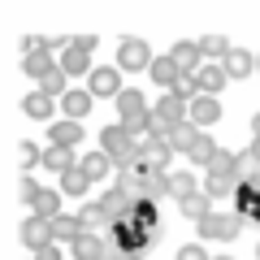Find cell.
<instances>
[{
	"label": "cell",
	"mask_w": 260,
	"mask_h": 260,
	"mask_svg": "<svg viewBox=\"0 0 260 260\" xmlns=\"http://www.w3.org/2000/svg\"><path fill=\"white\" fill-rule=\"evenodd\" d=\"M156 117H165L169 126H178V121H191V109H186L178 95H169V91H165V95L156 100Z\"/></svg>",
	"instance_id": "4fadbf2b"
},
{
	"label": "cell",
	"mask_w": 260,
	"mask_h": 260,
	"mask_svg": "<svg viewBox=\"0 0 260 260\" xmlns=\"http://www.w3.org/2000/svg\"><path fill=\"white\" fill-rule=\"evenodd\" d=\"M83 156H74L70 148H56V143H48V152H44V165L52 169V174H65V169H74Z\"/></svg>",
	"instance_id": "ac0fdd59"
},
{
	"label": "cell",
	"mask_w": 260,
	"mask_h": 260,
	"mask_svg": "<svg viewBox=\"0 0 260 260\" xmlns=\"http://www.w3.org/2000/svg\"><path fill=\"white\" fill-rule=\"evenodd\" d=\"M70 44H74V48H83V52H91V48H95V35H74Z\"/></svg>",
	"instance_id": "60d3db41"
},
{
	"label": "cell",
	"mask_w": 260,
	"mask_h": 260,
	"mask_svg": "<svg viewBox=\"0 0 260 260\" xmlns=\"http://www.w3.org/2000/svg\"><path fill=\"white\" fill-rule=\"evenodd\" d=\"M70 251H74V260H104L109 256V239H100L95 230H83L70 243Z\"/></svg>",
	"instance_id": "3957f363"
},
{
	"label": "cell",
	"mask_w": 260,
	"mask_h": 260,
	"mask_svg": "<svg viewBox=\"0 0 260 260\" xmlns=\"http://www.w3.org/2000/svg\"><path fill=\"white\" fill-rule=\"evenodd\" d=\"M78 234H83V221H78V217H52V239L56 243H74Z\"/></svg>",
	"instance_id": "484cf974"
},
{
	"label": "cell",
	"mask_w": 260,
	"mask_h": 260,
	"mask_svg": "<svg viewBox=\"0 0 260 260\" xmlns=\"http://www.w3.org/2000/svg\"><path fill=\"white\" fill-rule=\"evenodd\" d=\"M152 65V56H148V44L143 39H121V48H117V70L121 74H135V70H148Z\"/></svg>",
	"instance_id": "7a4b0ae2"
},
{
	"label": "cell",
	"mask_w": 260,
	"mask_h": 260,
	"mask_svg": "<svg viewBox=\"0 0 260 260\" xmlns=\"http://www.w3.org/2000/svg\"><path fill=\"white\" fill-rule=\"evenodd\" d=\"M251 178H260V160L251 156V152H234V182L247 186Z\"/></svg>",
	"instance_id": "44dd1931"
},
{
	"label": "cell",
	"mask_w": 260,
	"mask_h": 260,
	"mask_svg": "<svg viewBox=\"0 0 260 260\" xmlns=\"http://www.w3.org/2000/svg\"><path fill=\"white\" fill-rule=\"evenodd\" d=\"M204 195L208 200H234V195H239V182H234V174H208Z\"/></svg>",
	"instance_id": "5bb4252c"
},
{
	"label": "cell",
	"mask_w": 260,
	"mask_h": 260,
	"mask_svg": "<svg viewBox=\"0 0 260 260\" xmlns=\"http://www.w3.org/2000/svg\"><path fill=\"white\" fill-rule=\"evenodd\" d=\"M213 260H230V256H213Z\"/></svg>",
	"instance_id": "bcb514c9"
},
{
	"label": "cell",
	"mask_w": 260,
	"mask_h": 260,
	"mask_svg": "<svg viewBox=\"0 0 260 260\" xmlns=\"http://www.w3.org/2000/svg\"><path fill=\"white\" fill-rule=\"evenodd\" d=\"M22 70H26L30 78H39V83H44V78L52 74L56 65H52V56H48V52H26V61H22Z\"/></svg>",
	"instance_id": "4316f807"
},
{
	"label": "cell",
	"mask_w": 260,
	"mask_h": 260,
	"mask_svg": "<svg viewBox=\"0 0 260 260\" xmlns=\"http://www.w3.org/2000/svg\"><path fill=\"white\" fill-rule=\"evenodd\" d=\"M191 121H195V126H213V121H221V100H217V95H200V100H191Z\"/></svg>",
	"instance_id": "30bf717a"
},
{
	"label": "cell",
	"mask_w": 260,
	"mask_h": 260,
	"mask_svg": "<svg viewBox=\"0 0 260 260\" xmlns=\"http://www.w3.org/2000/svg\"><path fill=\"white\" fill-rule=\"evenodd\" d=\"M195 225H200V234H204V239L230 243V239H239V230H243V217H239V213H208L204 221H195Z\"/></svg>",
	"instance_id": "6da1fadb"
},
{
	"label": "cell",
	"mask_w": 260,
	"mask_h": 260,
	"mask_svg": "<svg viewBox=\"0 0 260 260\" xmlns=\"http://www.w3.org/2000/svg\"><path fill=\"white\" fill-rule=\"evenodd\" d=\"M87 186H91V178H87L83 165H74V169L61 174V195H87Z\"/></svg>",
	"instance_id": "7402d4cb"
},
{
	"label": "cell",
	"mask_w": 260,
	"mask_h": 260,
	"mask_svg": "<svg viewBox=\"0 0 260 260\" xmlns=\"http://www.w3.org/2000/svg\"><path fill=\"white\" fill-rule=\"evenodd\" d=\"M61 70L65 74H87V70H91V52H83V48L70 44V52L61 56Z\"/></svg>",
	"instance_id": "f1b7e54d"
},
{
	"label": "cell",
	"mask_w": 260,
	"mask_h": 260,
	"mask_svg": "<svg viewBox=\"0 0 260 260\" xmlns=\"http://www.w3.org/2000/svg\"><path fill=\"white\" fill-rule=\"evenodd\" d=\"M39 191H44V186H39V182H30V178H26V182L18 186V195L26 200V204H35V195H39Z\"/></svg>",
	"instance_id": "f35d334b"
},
{
	"label": "cell",
	"mask_w": 260,
	"mask_h": 260,
	"mask_svg": "<svg viewBox=\"0 0 260 260\" xmlns=\"http://www.w3.org/2000/svg\"><path fill=\"white\" fill-rule=\"evenodd\" d=\"M200 135H204V130L195 126V121H178V126L169 130V148H174V156H191V148H195Z\"/></svg>",
	"instance_id": "52a82bcc"
},
{
	"label": "cell",
	"mask_w": 260,
	"mask_h": 260,
	"mask_svg": "<svg viewBox=\"0 0 260 260\" xmlns=\"http://www.w3.org/2000/svg\"><path fill=\"white\" fill-rule=\"evenodd\" d=\"M256 260H260V243H256Z\"/></svg>",
	"instance_id": "f6af8a7d"
},
{
	"label": "cell",
	"mask_w": 260,
	"mask_h": 260,
	"mask_svg": "<svg viewBox=\"0 0 260 260\" xmlns=\"http://www.w3.org/2000/svg\"><path fill=\"white\" fill-rule=\"evenodd\" d=\"M139 195L156 204L160 195H169V174H165V169H148V178L139 182Z\"/></svg>",
	"instance_id": "2e32d148"
},
{
	"label": "cell",
	"mask_w": 260,
	"mask_h": 260,
	"mask_svg": "<svg viewBox=\"0 0 260 260\" xmlns=\"http://www.w3.org/2000/svg\"><path fill=\"white\" fill-rule=\"evenodd\" d=\"M256 70H260V56H256Z\"/></svg>",
	"instance_id": "7dc6e473"
},
{
	"label": "cell",
	"mask_w": 260,
	"mask_h": 260,
	"mask_svg": "<svg viewBox=\"0 0 260 260\" xmlns=\"http://www.w3.org/2000/svg\"><path fill=\"white\" fill-rule=\"evenodd\" d=\"M217 156V143L208 139V135H200V139H195V148H191V165H204L208 169V160Z\"/></svg>",
	"instance_id": "e575fe53"
},
{
	"label": "cell",
	"mask_w": 260,
	"mask_h": 260,
	"mask_svg": "<svg viewBox=\"0 0 260 260\" xmlns=\"http://www.w3.org/2000/svg\"><path fill=\"white\" fill-rule=\"evenodd\" d=\"M148 74H152V78H156V83H160V87H174V83H178V78H182V70H178V65H174V56H169V52H165V56H156V61H152V65H148Z\"/></svg>",
	"instance_id": "e0dca14e"
},
{
	"label": "cell",
	"mask_w": 260,
	"mask_h": 260,
	"mask_svg": "<svg viewBox=\"0 0 260 260\" xmlns=\"http://www.w3.org/2000/svg\"><path fill=\"white\" fill-rule=\"evenodd\" d=\"M221 70H225V78H247L251 70H256V56L243 52V48H230L225 61H221Z\"/></svg>",
	"instance_id": "8fae6325"
},
{
	"label": "cell",
	"mask_w": 260,
	"mask_h": 260,
	"mask_svg": "<svg viewBox=\"0 0 260 260\" xmlns=\"http://www.w3.org/2000/svg\"><path fill=\"white\" fill-rule=\"evenodd\" d=\"M22 113H26V117H35V121H52V95L30 91L26 100H22Z\"/></svg>",
	"instance_id": "d6986e66"
},
{
	"label": "cell",
	"mask_w": 260,
	"mask_h": 260,
	"mask_svg": "<svg viewBox=\"0 0 260 260\" xmlns=\"http://www.w3.org/2000/svg\"><path fill=\"white\" fill-rule=\"evenodd\" d=\"M195 78H200V91H204V95H217L225 87V70H221V65H200V74H195Z\"/></svg>",
	"instance_id": "cb8c5ba5"
},
{
	"label": "cell",
	"mask_w": 260,
	"mask_h": 260,
	"mask_svg": "<svg viewBox=\"0 0 260 260\" xmlns=\"http://www.w3.org/2000/svg\"><path fill=\"white\" fill-rule=\"evenodd\" d=\"M78 165H83V169H87V178L95 182V178H104V174L113 169V160H109V152H87V156L78 160Z\"/></svg>",
	"instance_id": "f546056e"
},
{
	"label": "cell",
	"mask_w": 260,
	"mask_h": 260,
	"mask_svg": "<svg viewBox=\"0 0 260 260\" xmlns=\"http://www.w3.org/2000/svg\"><path fill=\"white\" fill-rule=\"evenodd\" d=\"M178 260H213V256H208L204 247H191V243H186V247L178 251Z\"/></svg>",
	"instance_id": "ab89813d"
},
{
	"label": "cell",
	"mask_w": 260,
	"mask_h": 260,
	"mask_svg": "<svg viewBox=\"0 0 260 260\" xmlns=\"http://www.w3.org/2000/svg\"><path fill=\"white\" fill-rule=\"evenodd\" d=\"M169 56H174V65L182 70V74H200V39H178L174 48H169Z\"/></svg>",
	"instance_id": "8992f818"
},
{
	"label": "cell",
	"mask_w": 260,
	"mask_h": 260,
	"mask_svg": "<svg viewBox=\"0 0 260 260\" xmlns=\"http://www.w3.org/2000/svg\"><path fill=\"white\" fill-rule=\"evenodd\" d=\"M247 152H251V156L260 160V135H256V139H251V148H247Z\"/></svg>",
	"instance_id": "7bdbcfd3"
},
{
	"label": "cell",
	"mask_w": 260,
	"mask_h": 260,
	"mask_svg": "<svg viewBox=\"0 0 260 260\" xmlns=\"http://www.w3.org/2000/svg\"><path fill=\"white\" fill-rule=\"evenodd\" d=\"M139 152H143V160H148L152 169H165V165H169V156H174L169 139H143V143H139Z\"/></svg>",
	"instance_id": "9a60e30c"
},
{
	"label": "cell",
	"mask_w": 260,
	"mask_h": 260,
	"mask_svg": "<svg viewBox=\"0 0 260 260\" xmlns=\"http://www.w3.org/2000/svg\"><path fill=\"white\" fill-rule=\"evenodd\" d=\"M22 48H26V52H48V48H52V39H39V35H26V39H22Z\"/></svg>",
	"instance_id": "74e56055"
},
{
	"label": "cell",
	"mask_w": 260,
	"mask_h": 260,
	"mask_svg": "<svg viewBox=\"0 0 260 260\" xmlns=\"http://www.w3.org/2000/svg\"><path fill=\"white\" fill-rule=\"evenodd\" d=\"M130 148H135V139L126 135V126H121V121H117V126H104V130H100V152L121 156V152H130Z\"/></svg>",
	"instance_id": "ba28073f"
},
{
	"label": "cell",
	"mask_w": 260,
	"mask_h": 260,
	"mask_svg": "<svg viewBox=\"0 0 260 260\" xmlns=\"http://www.w3.org/2000/svg\"><path fill=\"white\" fill-rule=\"evenodd\" d=\"M22 243H26L30 251H44L52 247V221H44V217H30V221H22Z\"/></svg>",
	"instance_id": "277c9868"
},
{
	"label": "cell",
	"mask_w": 260,
	"mask_h": 260,
	"mask_svg": "<svg viewBox=\"0 0 260 260\" xmlns=\"http://www.w3.org/2000/svg\"><path fill=\"white\" fill-rule=\"evenodd\" d=\"M251 135H260V113H256V117H251Z\"/></svg>",
	"instance_id": "ee69618b"
},
{
	"label": "cell",
	"mask_w": 260,
	"mask_h": 260,
	"mask_svg": "<svg viewBox=\"0 0 260 260\" xmlns=\"http://www.w3.org/2000/svg\"><path fill=\"white\" fill-rule=\"evenodd\" d=\"M83 139V121H52V143L56 148H74V143Z\"/></svg>",
	"instance_id": "ffe728a7"
},
{
	"label": "cell",
	"mask_w": 260,
	"mask_h": 260,
	"mask_svg": "<svg viewBox=\"0 0 260 260\" xmlns=\"http://www.w3.org/2000/svg\"><path fill=\"white\" fill-rule=\"evenodd\" d=\"M35 260H61V251H56V243H52V247H44V251H35Z\"/></svg>",
	"instance_id": "b9f144b4"
},
{
	"label": "cell",
	"mask_w": 260,
	"mask_h": 260,
	"mask_svg": "<svg viewBox=\"0 0 260 260\" xmlns=\"http://www.w3.org/2000/svg\"><path fill=\"white\" fill-rule=\"evenodd\" d=\"M178 208H182V217H191V221H204V217L213 213V200H208L204 191H195V195H186Z\"/></svg>",
	"instance_id": "603a6c76"
},
{
	"label": "cell",
	"mask_w": 260,
	"mask_h": 260,
	"mask_svg": "<svg viewBox=\"0 0 260 260\" xmlns=\"http://www.w3.org/2000/svg\"><path fill=\"white\" fill-rule=\"evenodd\" d=\"M91 100H95L91 91H65L61 95V109H65V117H70V121H83L87 113H91Z\"/></svg>",
	"instance_id": "7c38bea8"
},
{
	"label": "cell",
	"mask_w": 260,
	"mask_h": 260,
	"mask_svg": "<svg viewBox=\"0 0 260 260\" xmlns=\"http://www.w3.org/2000/svg\"><path fill=\"white\" fill-rule=\"evenodd\" d=\"M169 95H178V100H182L186 109H191V100H200L204 91H200V78H195V74H182L174 87H169Z\"/></svg>",
	"instance_id": "83f0119b"
},
{
	"label": "cell",
	"mask_w": 260,
	"mask_h": 260,
	"mask_svg": "<svg viewBox=\"0 0 260 260\" xmlns=\"http://www.w3.org/2000/svg\"><path fill=\"white\" fill-rule=\"evenodd\" d=\"M35 160H44V152H39L35 143H18V165H22V169H30Z\"/></svg>",
	"instance_id": "8d00e7d4"
},
{
	"label": "cell",
	"mask_w": 260,
	"mask_h": 260,
	"mask_svg": "<svg viewBox=\"0 0 260 260\" xmlns=\"http://www.w3.org/2000/svg\"><path fill=\"white\" fill-rule=\"evenodd\" d=\"M139 117H148V100L126 87V91L117 95V121H139Z\"/></svg>",
	"instance_id": "9c48e42d"
},
{
	"label": "cell",
	"mask_w": 260,
	"mask_h": 260,
	"mask_svg": "<svg viewBox=\"0 0 260 260\" xmlns=\"http://www.w3.org/2000/svg\"><path fill=\"white\" fill-rule=\"evenodd\" d=\"M91 95H109V100L121 95V70H117V65H100V70H91Z\"/></svg>",
	"instance_id": "5b68a950"
},
{
	"label": "cell",
	"mask_w": 260,
	"mask_h": 260,
	"mask_svg": "<svg viewBox=\"0 0 260 260\" xmlns=\"http://www.w3.org/2000/svg\"><path fill=\"white\" fill-rule=\"evenodd\" d=\"M195 191H200V186H195V178H191V174H169V195H174L178 204H182L186 195H195Z\"/></svg>",
	"instance_id": "836d02e7"
},
{
	"label": "cell",
	"mask_w": 260,
	"mask_h": 260,
	"mask_svg": "<svg viewBox=\"0 0 260 260\" xmlns=\"http://www.w3.org/2000/svg\"><path fill=\"white\" fill-rule=\"evenodd\" d=\"M35 217H44V221H52V217H61V191H39L35 195Z\"/></svg>",
	"instance_id": "d4e9b609"
},
{
	"label": "cell",
	"mask_w": 260,
	"mask_h": 260,
	"mask_svg": "<svg viewBox=\"0 0 260 260\" xmlns=\"http://www.w3.org/2000/svg\"><path fill=\"white\" fill-rule=\"evenodd\" d=\"M65 78H70V74H65L61 65H56L52 74H48V78H44V83H39V91H44V95H52V100H61V95H65V91H70V87H65Z\"/></svg>",
	"instance_id": "d6a6232c"
},
{
	"label": "cell",
	"mask_w": 260,
	"mask_h": 260,
	"mask_svg": "<svg viewBox=\"0 0 260 260\" xmlns=\"http://www.w3.org/2000/svg\"><path fill=\"white\" fill-rule=\"evenodd\" d=\"M78 221H83V230H100V225H113V217L104 213V204H83Z\"/></svg>",
	"instance_id": "4dcf8cb0"
},
{
	"label": "cell",
	"mask_w": 260,
	"mask_h": 260,
	"mask_svg": "<svg viewBox=\"0 0 260 260\" xmlns=\"http://www.w3.org/2000/svg\"><path fill=\"white\" fill-rule=\"evenodd\" d=\"M208 174H234V152L217 148V156L208 160Z\"/></svg>",
	"instance_id": "d590c367"
},
{
	"label": "cell",
	"mask_w": 260,
	"mask_h": 260,
	"mask_svg": "<svg viewBox=\"0 0 260 260\" xmlns=\"http://www.w3.org/2000/svg\"><path fill=\"white\" fill-rule=\"evenodd\" d=\"M225 52H230L225 35H204L200 39V56H208V61H225Z\"/></svg>",
	"instance_id": "1f68e13d"
}]
</instances>
